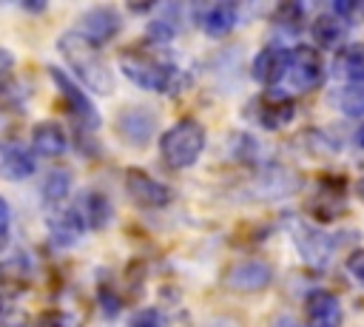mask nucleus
Listing matches in <instances>:
<instances>
[{
    "label": "nucleus",
    "instance_id": "obj_1",
    "mask_svg": "<svg viewBox=\"0 0 364 327\" xmlns=\"http://www.w3.org/2000/svg\"><path fill=\"white\" fill-rule=\"evenodd\" d=\"M119 71L139 88L156 91V94H173L182 82L179 68L151 45H134L119 51Z\"/></svg>",
    "mask_w": 364,
    "mask_h": 327
},
{
    "label": "nucleus",
    "instance_id": "obj_2",
    "mask_svg": "<svg viewBox=\"0 0 364 327\" xmlns=\"http://www.w3.org/2000/svg\"><path fill=\"white\" fill-rule=\"evenodd\" d=\"M57 48L63 54V60L68 63V68L97 94H111L114 91V71L108 65V60L102 57L100 45H94L88 37H82L77 28L74 31H63L57 40Z\"/></svg>",
    "mask_w": 364,
    "mask_h": 327
},
{
    "label": "nucleus",
    "instance_id": "obj_3",
    "mask_svg": "<svg viewBox=\"0 0 364 327\" xmlns=\"http://www.w3.org/2000/svg\"><path fill=\"white\" fill-rule=\"evenodd\" d=\"M205 125L193 117H185L173 122L162 136H159V154L168 168H191L199 154L205 151Z\"/></svg>",
    "mask_w": 364,
    "mask_h": 327
},
{
    "label": "nucleus",
    "instance_id": "obj_4",
    "mask_svg": "<svg viewBox=\"0 0 364 327\" xmlns=\"http://www.w3.org/2000/svg\"><path fill=\"white\" fill-rule=\"evenodd\" d=\"M284 80L290 82L293 91H313L324 80V65L321 57L313 45H296L287 51V71Z\"/></svg>",
    "mask_w": 364,
    "mask_h": 327
},
{
    "label": "nucleus",
    "instance_id": "obj_5",
    "mask_svg": "<svg viewBox=\"0 0 364 327\" xmlns=\"http://www.w3.org/2000/svg\"><path fill=\"white\" fill-rule=\"evenodd\" d=\"M48 74H51V80H54V85H57L63 102L68 105V114L82 125V131H97V128H100V111H97V105L91 102V97H88L85 91H80L77 82L68 80V74L60 71L57 65H51Z\"/></svg>",
    "mask_w": 364,
    "mask_h": 327
},
{
    "label": "nucleus",
    "instance_id": "obj_6",
    "mask_svg": "<svg viewBox=\"0 0 364 327\" xmlns=\"http://www.w3.org/2000/svg\"><path fill=\"white\" fill-rule=\"evenodd\" d=\"M125 191L139 208H165L173 199V191L165 182L154 179L142 168H128L125 171Z\"/></svg>",
    "mask_w": 364,
    "mask_h": 327
},
{
    "label": "nucleus",
    "instance_id": "obj_7",
    "mask_svg": "<svg viewBox=\"0 0 364 327\" xmlns=\"http://www.w3.org/2000/svg\"><path fill=\"white\" fill-rule=\"evenodd\" d=\"M122 28V17L114 6H94L80 17V34L88 37L94 45H102L108 40H114Z\"/></svg>",
    "mask_w": 364,
    "mask_h": 327
},
{
    "label": "nucleus",
    "instance_id": "obj_8",
    "mask_svg": "<svg viewBox=\"0 0 364 327\" xmlns=\"http://www.w3.org/2000/svg\"><path fill=\"white\" fill-rule=\"evenodd\" d=\"M273 279V267L267 262H259V259H245V262H236L228 267L225 273V284L230 290H239V293H256V290H264Z\"/></svg>",
    "mask_w": 364,
    "mask_h": 327
},
{
    "label": "nucleus",
    "instance_id": "obj_9",
    "mask_svg": "<svg viewBox=\"0 0 364 327\" xmlns=\"http://www.w3.org/2000/svg\"><path fill=\"white\" fill-rule=\"evenodd\" d=\"M117 134L131 148H145L154 136V114L148 108H125L117 117Z\"/></svg>",
    "mask_w": 364,
    "mask_h": 327
},
{
    "label": "nucleus",
    "instance_id": "obj_10",
    "mask_svg": "<svg viewBox=\"0 0 364 327\" xmlns=\"http://www.w3.org/2000/svg\"><path fill=\"white\" fill-rule=\"evenodd\" d=\"M304 321L307 327H341L344 313L338 299L327 290H313L304 301Z\"/></svg>",
    "mask_w": 364,
    "mask_h": 327
},
{
    "label": "nucleus",
    "instance_id": "obj_11",
    "mask_svg": "<svg viewBox=\"0 0 364 327\" xmlns=\"http://www.w3.org/2000/svg\"><path fill=\"white\" fill-rule=\"evenodd\" d=\"M82 230H85V222H82L80 208H60L48 216V236L60 247L74 245L82 236Z\"/></svg>",
    "mask_w": 364,
    "mask_h": 327
},
{
    "label": "nucleus",
    "instance_id": "obj_12",
    "mask_svg": "<svg viewBox=\"0 0 364 327\" xmlns=\"http://www.w3.org/2000/svg\"><path fill=\"white\" fill-rule=\"evenodd\" d=\"M293 239H296V247H299L301 259L310 262V264H316V267L324 264V262L330 259V253H333L330 239H327L321 230L307 227V225H301V222L293 225Z\"/></svg>",
    "mask_w": 364,
    "mask_h": 327
},
{
    "label": "nucleus",
    "instance_id": "obj_13",
    "mask_svg": "<svg viewBox=\"0 0 364 327\" xmlns=\"http://www.w3.org/2000/svg\"><path fill=\"white\" fill-rule=\"evenodd\" d=\"M287 51L290 48H279V45H267L256 54L250 71L262 85H279L284 80L287 71Z\"/></svg>",
    "mask_w": 364,
    "mask_h": 327
},
{
    "label": "nucleus",
    "instance_id": "obj_14",
    "mask_svg": "<svg viewBox=\"0 0 364 327\" xmlns=\"http://www.w3.org/2000/svg\"><path fill=\"white\" fill-rule=\"evenodd\" d=\"M236 17H239V9L233 3H210V6L199 9L196 23H199V28L205 34L222 37V34H228L236 26Z\"/></svg>",
    "mask_w": 364,
    "mask_h": 327
},
{
    "label": "nucleus",
    "instance_id": "obj_15",
    "mask_svg": "<svg viewBox=\"0 0 364 327\" xmlns=\"http://www.w3.org/2000/svg\"><path fill=\"white\" fill-rule=\"evenodd\" d=\"M31 145L40 156H63L65 148H68V136H65L60 122L43 119L31 128Z\"/></svg>",
    "mask_w": 364,
    "mask_h": 327
},
{
    "label": "nucleus",
    "instance_id": "obj_16",
    "mask_svg": "<svg viewBox=\"0 0 364 327\" xmlns=\"http://www.w3.org/2000/svg\"><path fill=\"white\" fill-rule=\"evenodd\" d=\"M0 173L6 179H23L34 173V156L20 142H3L0 145Z\"/></svg>",
    "mask_w": 364,
    "mask_h": 327
},
{
    "label": "nucleus",
    "instance_id": "obj_17",
    "mask_svg": "<svg viewBox=\"0 0 364 327\" xmlns=\"http://www.w3.org/2000/svg\"><path fill=\"white\" fill-rule=\"evenodd\" d=\"M293 111H296V108H293V100L267 94V97L259 100V114H256V119H259L264 128L276 131V128H284V125L293 119Z\"/></svg>",
    "mask_w": 364,
    "mask_h": 327
},
{
    "label": "nucleus",
    "instance_id": "obj_18",
    "mask_svg": "<svg viewBox=\"0 0 364 327\" xmlns=\"http://www.w3.org/2000/svg\"><path fill=\"white\" fill-rule=\"evenodd\" d=\"M80 213H82V222H85V227H91V230H102L105 225H108V219H111V202H108V196L102 193V191H85L82 193V208H80Z\"/></svg>",
    "mask_w": 364,
    "mask_h": 327
},
{
    "label": "nucleus",
    "instance_id": "obj_19",
    "mask_svg": "<svg viewBox=\"0 0 364 327\" xmlns=\"http://www.w3.org/2000/svg\"><path fill=\"white\" fill-rule=\"evenodd\" d=\"M336 71L347 82H364V43H350L336 54Z\"/></svg>",
    "mask_w": 364,
    "mask_h": 327
},
{
    "label": "nucleus",
    "instance_id": "obj_20",
    "mask_svg": "<svg viewBox=\"0 0 364 327\" xmlns=\"http://www.w3.org/2000/svg\"><path fill=\"white\" fill-rule=\"evenodd\" d=\"M68 191H71V171L54 168V171L46 173V179H43V199H46L51 208L63 205L65 196H68Z\"/></svg>",
    "mask_w": 364,
    "mask_h": 327
},
{
    "label": "nucleus",
    "instance_id": "obj_21",
    "mask_svg": "<svg viewBox=\"0 0 364 327\" xmlns=\"http://www.w3.org/2000/svg\"><path fill=\"white\" fill-rule=\"evenodd\" d=\"M310 31H313V40H316L318 45L330 48V45H336V43L341 40V34H344V20H341L338 14H318V17L313 20Z\"/></svg>",
    "mask_w": 364,
    "mask_h": 327
},
{
    "label": "nucleus",
    "instance_id": "obj_22",
    "mask_svg": "<svg viewBox=\"0 0 364 327\" xmlns=\"http://www.w3.org/2000/svg\"><path fill=\"white\" fill-rule=\"evenodd\" d=\"M338 108L347 117H361L364 114V82H347V88L338 94Z\"/></svg>",
    "mask_w": 364,
    "mask_h": 327
},
{
    "label": "nucleus",
    "instance_id": "obj_23",
    "mask_svg": "<svg viewBox=\"0 0 364 327\" xmlns=\"http://www.w3.org/2000/svg\"><path fill=\"white\" fill-rule=\"evenodd\" d=\"M34 327H82V324L68 310H46V313L37 316Z\"/></svg>",
    "mask_w": 364,
    "mask_h": 327
},
{
    "label": "nucleus",
    "instance_id": "obj_24",
    "mask_svg": "<svg viewBox=\"0 0 364 327\" xmlns=\"http://www.w3.org/2000/svg\"><path fill=\"white\" fill-rule=\"evenodd\" d=\"M276 20H279V26L296 31V28L301 26V6H296V3H284V6H279V9H276Z\"/></svg>",
    "mask_w": 364,
    "mask_h": 327
},
{
    "label": "nucleus",
    "instance_id": "obj_25",
    "mask_svg": "<svg viewBox=\"0 0 364 327\" xmlns=\"http://www.w3.org/2000/svg\"><path fill=\"white\" fill-rule=\"evenodd\" d=\"M14 82V57L11 51L0 48V94H6Z\"/></svg>",
    "mask_w": 364,
    "mask_h": 327
},
{
    "label": "nucleus",
    "instance_id": "obj_26",
    "mask_svg": "<svg viewBox=\"0 0 364 327\" xmlns=\"http://www.w3.org/2000/svg\"><path fill=\"white\" fill-rule=\"evenodd\" d=\"M347 273L353 276V282H358L364 287V250H353L347 256Z\"/></svg>",
    "mask_w": 364,
    "mask_h": 327
},
{
    "label": "nucleus",
    "instance_id": "obj_27",
    "mask_svg": "<svg viewBox=\"0 0 364 327\" xmlns=\"http://www.w3.org/2000/svg\"><path fill=\"white\" fill-rule=\"evenodd\" d=\"M131 327H162V318L154 307H145L131 318Z\"/></svg>",
    "mask_w": 364,
    "mask_h": 327
},
{
    "label": "nucleus",
    "instance_id": "obj_28",
    "mask_svg": "<svg viewBox=\"0 0 364 327\" xmlns=\"http://www.w3.org/2000/svg\"><path fill=\"white\" fill-rule=\"evenodd\" d=\"M9 227H11V210H9V202L0 196V250H6L9 245Z\"/></svg>",
    "mask_w": 364,
    "mask_h": 327
},
{
    "label": "nucleus",
    "instance_id": "obj_29",
    "mask_svg": "<svg viewBox=\"0 0 364 327\" xmlns=\"http://www.w3.org/2000/svg\"><path fill=\"white\" fill-rule=\"evenodd\" d=\"M100 304H102V310H105L108 316H114V313L119 310V299H117L108 287H100Z\"/></svg>",
    "mask_w": 364,
    "mask_h": 327
},
{
    "label": "nucleus",
    "instance_id": "obj_30",
    "mask_svg": "<svg viewBox=\"0 0 364 327\" xmlns=\"http://www.w3.org/2000/svg\"><path fill=\"white\" fill-rule=\"evenodd\" d=\"M355 142H358V148H364V125L355 131Z\"/></svg>",
    "mask_w": 364,
    "mask_h": 327
},
{
    "label": "nucleus",
    "instance_id": "obj_31",
    "mask_svg": "<svg viewBox=\"0 0 364 327\" xmlns=\"http://www.w3.org/2000/svg\"><path fill=\"white\" fill-rule=\"evenodd\" d=\"M213 327H239V324H236V321H230V318H222V321H216Z\"/></svg>",
    "mask_w": 364,
    "mask_h": 327
},
{
    "label": "nucleus",
    "instance_id": "obj_32",
    "mask_svg": "<svg viewBox=\"0 0 364 327\" xmlns=\"http://www.w3.org/2000/svg\"><path fill=\"white\" fill-rule=\"evenodd\" d=\"M355 191H358V196H361V199H364V176H361V179H358V188H355Z\"/></svg>",
    "mask_w": 364,
    "mask_h": 327
},
{
    "label": "nucleus",
    "instance_id": "obj_33",
    "mask_svg": "<svg viewBox=\"0 0 364 327\" xmlns=\"http://www.w3.org/2000/svg\"><path fill=\"white\" fill-rule=\"evenodd\" d=\"M6 313V301H3V296H0V316Z\"/></svg>",
    "mask_w": 364,
    "mask_h": 327
}]
</instances>
